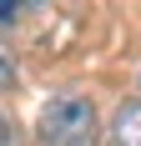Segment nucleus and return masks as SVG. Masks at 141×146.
Returning a JSON list of instances; mask_svg holds the SVG:
<instances>
[{
  "label": "nucleus",
  "mask_w": 141,
  "mask_h": 146,
  "mask_svg": "<svg viewBox=\"0 0 141 146\" xmlns=\"http://www.w3.org/2000/svg\"><path fill=\"white\" fill-rule=\"evenodd\" d=\"M5 86H15V56H10V45L0 40V91Z\"/></svg>",
  "instance_id": "7ed1b4c3"
},
{
  "label": "nucleus",
  "mask_w": 141,
  "mask_h": 146,
  "mask_svg": "<svg viewBox=\"0 0 141 146\" xmlns=\"http://www.w3.org/2000/svg\"><path fill=\"white\" fill-rule=\"evenodd\" d=\"M45 146H96L101 136V116L86 96H51L41 106V121H35Z\"/></svg>",
  "instance_id": "f257e3e1"
},
{
  "label": "nucleus",
  "mask_w": 141,
  "mask_h": 146,
  "mask_svg": "<svg viewBox=\"0 0 141 146\" xmlns=\"http://www.w3.org/2000/svg\"><path fill=\"white\" fill-rule=\"evenodd\" d=\"M0 146H10V126H5V116H0Z\"/></svg>",
  "instance_id": "39448f33"
},
{
  "label": "nucleus",
  "mask_w": 141,
  "mask_h": 146,
  "mask_svg": "<svg viewBox=\"0 0 141 146\" xmlns=\"http://www.w3.org/2000/svg\"><path fill=\"white\" fill-rule=\"evenodd\" d=\"M15 5H25V0H0V20H5V15H15Z\"/></svg>",
  "instance_id": "20e7f679"
},
{
  "label": "nucleus",
  "mask_w": 141,
  "mask_h": 146,
  "mask_svg": "<svg viewBox=\"0 0 141 146\" xmlns=\"http://www.w3.org/2000/svg\"><path fill=\"white\" fill-rule=\"evenodd\" d=\"M111 146H141V96L116 106L111 116Z\"/></svg>",
  "instance_id": "f03ea898"
}]
</instances>
